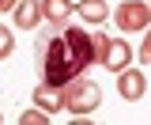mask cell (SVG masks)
I'll return each mask as SVG.
<instances>
[{"label":"cell","instance_id":"obj_4","mask_svg":"<svg viewBox=\"0 0 151 125\" xmlns=\"http://www.w3.org/2000/svg\"><path fill=\"white\" fill-rule=\"evenodd\" d=\"M113 23L121 31H147L151 27V4H144V0H125L113 12Z\"/></svg>","mask_w":151,"mask_h":125},{"label":"cell","instance_id":"obj_9","mask_svg":"<svg viewBox=\"0 0 151 125\" xmlns=\"http://www.w3.org/2000/svg\"><path fill=\"white\" fill-rule=\"evenodd\" d=\"M76 12H79V15H83V19H87V23H94V27H98L102 19L110 15L102 0H79V4H76Z\"/></svg>","mask_w":151,"mask_h":125},{"label":"cell","instance_id":"obj_6","mask_svg":"<svg viewBox=\"0 0 151 125\" xmlns=\"http://www.w3.org/2000/svg\"><path fill=\"white\" fill-rule=\"evenodd\" d=\"M42 0H19L15 4V27H23V31H30V27H38L42 23Z\"/></svg>","mask_w":151,"mask_h":125},{"label":"cell","instance_id":"obj_1","mask_svg":"<svg viewBox=\"0 0 151 125\" xmlns=\"http://www.w3.org/2000/svg\"><path fill=\"white\" fill-rule=\"evenodd\" d=\"M34 57H38V72L45 84H72L76 76L91 68L98 53H94V34L83 27H68V23H49L45 31H38L34 42Z\"/></svg>","mask_w":151,"mask_h":125},{"label":"cell","instance_id":"obj_8","mask_svg":"<svg viewBox=\"0 0 151 125\" xmlns=\"http://www.w3.org/2000/svg\"><path fill=\"white\" fill-rule=\"evenodd\" d=\"M76 12L72 0H42V15L49 23H68V15Z\"/></svg>","mask_w":151,"mask_h":125},{"label":"cell","instance_id":"obj_5","mask_svg":"<svg viewBox=\"0 0 151 125\" xmlns=\"http://www.w3.org/2000/svg\"><path fill=\"white\" fill-rule=\"evenodd\" d=\"M117 91H121V99H125V102H140V99H144V91H147L144 72H132V68L117 72Z\"/></svg>","mask_w":151,"mask_h":125},{"label":"cell","instance_id":"obj_13","mask_svg":"<svg viewBox=\"0 0 151 125\" xmlns=\"http://www.w3.org/2000/svg\"><path fill=\"white\" fill-rule=\"evenodd\" d=\"M15 4L19 0H0V12H15Z\"/></svg>","mask_w":151,"mask_h":125},{"label":"cell","instance_id":"obj_12","mask_svg":"<svg viewBox=\"0 0 151 125\" xmlns=\"http://www.w3.org/2000/svg\"><path fill=\"white\" fill-rule=\"evenodd\" d=\"M140 61L151 65V31H147V38H144V46H140Z\"/></svg>","mask_w":151,"mask_h":125},{"label":"cell","instance_id":"obj_3","mask_svg":"<svg viewBox=\"0 0 151 125\" xmlns=\"http://www.w3.org/2000/svg\"><path fill=\"white\" fill-rule=\"evenodd\" d=\"M91 34H94V53H98V65H106L113 76L129 68V61H132V46H129V42L110 38V34H102V31H91Z\"/></svg>","mask_w":151,"mask_h":125},{"label":"cell","instance_id":"obj_7","mask_svg":"<svg viewBox=\"0 0 151 125\" xmlns=\"http://www.w3.org/2000/svg\"><path fill=\"white\" fill-rule=\"evenodd\" d=\"M34 102H38L42 110L57 114V110L64 106V87H57V84H45V80H42V87L34 91Z\"/></svg>","mask_w":151,"mask_h":125},{"label":"cell","instance_id":"obj_2","mask_svg":"<svg viewBox=\"0 0 151 125\" xmlns=\"http://www.w3.org/2000/svg\"><path fill=\"white\" fill-rule=\"evenodd\" d=\"M98 102H102V87L94 84V80H87V76H76L72 84H64V110H72V114H91V110H98Z\"/></svg>","mask_w":151,"mask_h":125},{"label":"cell","instance_id":"obj_10","mask_svg":"<svg viewBox=\"0 0 151 125\" xmlns=\"http://www.w3.org/2000/svg\"><path fill=\"white\" fill-rule=\"evenodd\" d=\"M23 125H49V110H42V106H30V110H23V118H19Z\"/></svg>","mask_w":151,"mask_h":125},{"label":"cell","instance_id":"obj_11","mask_svg":"<svg viewBox=\"0 0 151 125\" xmlns=\"http://www.w3.org/2000/svg\"><path fill=\"white\" fill-rule=\"evenodd\" d=\"M12 49H15V34H12V27H0V61L12 57Z\"/></svg>","mask_w":151,"mask_h":125}]
</instances>
